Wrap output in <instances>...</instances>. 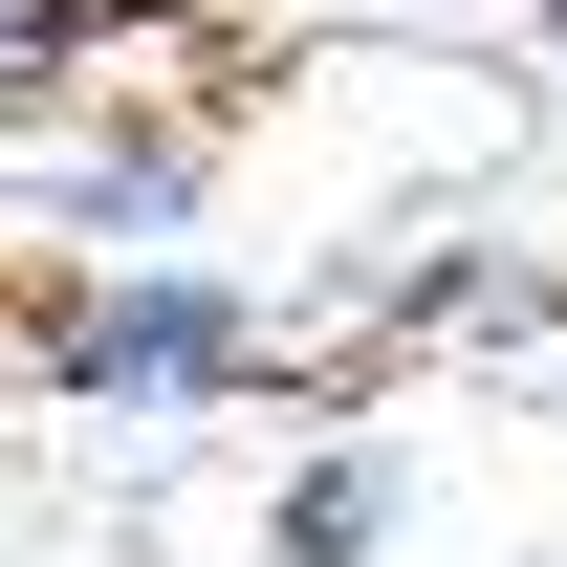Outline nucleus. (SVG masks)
<instances>
[{"label": "nucleus", "instance_id": "4", "mask_svg": "<svg viewBox=\"0 0 567 567\" xmlns=\"http://www.w3.org/2000/svg\"><path fill=\"white\" fill-rule=\"evenodd\" d=\"M153 22H328V0H153Z\"/></svg>", "mask_w": 567, "mask_h": 567}, {"label": "nucleus", "instance_id": "3", "mask_svg": "<svg viewBox=\"0 0 567 567\" xmlns=\"http://www.w3.org/2000/svg\"><path fill=\"white\" fill-rule=\"evenodd\" d=\"M87 44H110V0H0V87H66Z\"/></svg>", "mask_w": 567, "mask_h": 567}, {"label": "nucleus", "instance_id": "1", "mask_svg": "<svg viewBox=\"0 0 567 567\" xmlns=\"http://www.w3.org/2000/svg\"><path fill=\"white\" fill-rule=\"evenodd\" d=\"M66 371L110 393V415H175V393H218V371H240V284H197V262L87 284V306H66Z\"/></svg>", "mask_w": 567, "mask_h": 567}, {"label": "nucleus", "instance_id": "2", "mask_svg": "<svg viewBox=\"0 0 567 567\" xmlns=\"http://www.w3.org/2000/svg\"><path fill=\"white\" fill-rule=\"evenodd\" d=\"M393 546V458H306L284 481V567H371Z\"/></svg>", "mask_w": 567, "mask_h": 567}]
</instances>
